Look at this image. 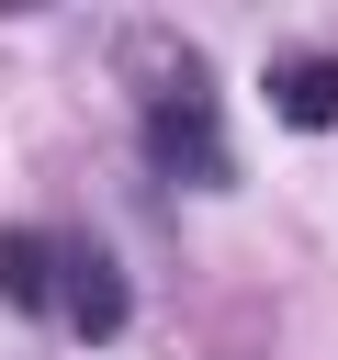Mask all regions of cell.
Returning a JSON list of instances; mask_svg holds the SVG:
<instances>
[{"label":"cell","mask_w":338,"mask_h":360,"mask_svg":"<svg viewBox=\"0 0 338 360\" xmlns=\"http://www.w3.org/2000/svg\"><path fill=\"white\" fill-rule=\"evenodd\" d=\"M56 304L79 315V338H113L124 326V270L101 248H56Z\"/></svg>","instance_id":"7a4b0ae2"},{"label":"cell","mask_w":338,"mask_h":360,"mask_svg":"<svg viewBox=\"0 0 338 360\" xmlns=\"http://www.w3.org/2000/svg\"><path fill=\"white\" fill-rule=\"evenodd\" d=\"M270 112H282L293 135H327V124H338V56H282V68H270Z\"/></svg>","instance_id":"3957f363"},{"label":"cell","mask_w":338,"mask_h":360,"mask_svg":"<svg viewBox=\"0 0 338 360\" xmlns=\"http://www.w3.org/2000/svg\"><path fill=\"white\" fill-rule=\"evenodd\" d=\"M0 304H11V315H45V304H56V236L0 225Z\"/></svg>","instance_id":"277c9868"},{"label":"cell","mask_w":338,"mask_h":360,"mask_svg":"<svg viewBox=\"0 0 338 360\" xmlns=\"http://www.w3.org/2000/svg\"><path fill=\"white\" fill-rule=\"evenodd\" d=\"M146 146H158V169L192 180V191H225V180H237V146H225V112H214L203 68H169V79L146 90Z\"/></svg>","instance_id":"6da1fadb"}]
</instances>
